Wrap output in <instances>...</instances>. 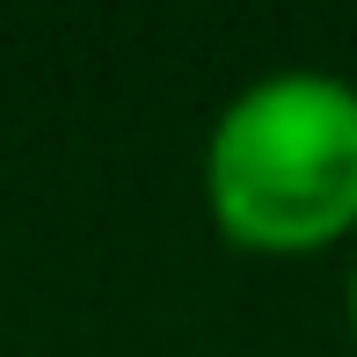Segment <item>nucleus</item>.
I'll use <instances>...</instances> for the list:
<instances>
[{"label": "nucleus", "instance_id": "f257e3e1", "mask_svg": "<svg viewBox=\"0 0 357 357\" xmlns=\"http://www.w3.org/2000/svg\"><path fill=\"white\" fill-rule=\"evenodd\" d=\"M204 212L241 255H328L357 234V80L278 66L204 132Z\"/></svg>", "mask_w": 357, "mask_h": 357}, {"label": "nucleus", "instance_id": "f03ea898", "mask_svg": "<svg viewBox=\"0 0 357 357\" xmlns=\"http://www.w3.org/2000/svg\"><path fill=\"white\" fill-rule=\"evenodd\" d=\"M343 328H350V350H357V263H350V284H343Z\"/></svg>", "mask_w": 357, "mask_h": 357}]
</instances>
